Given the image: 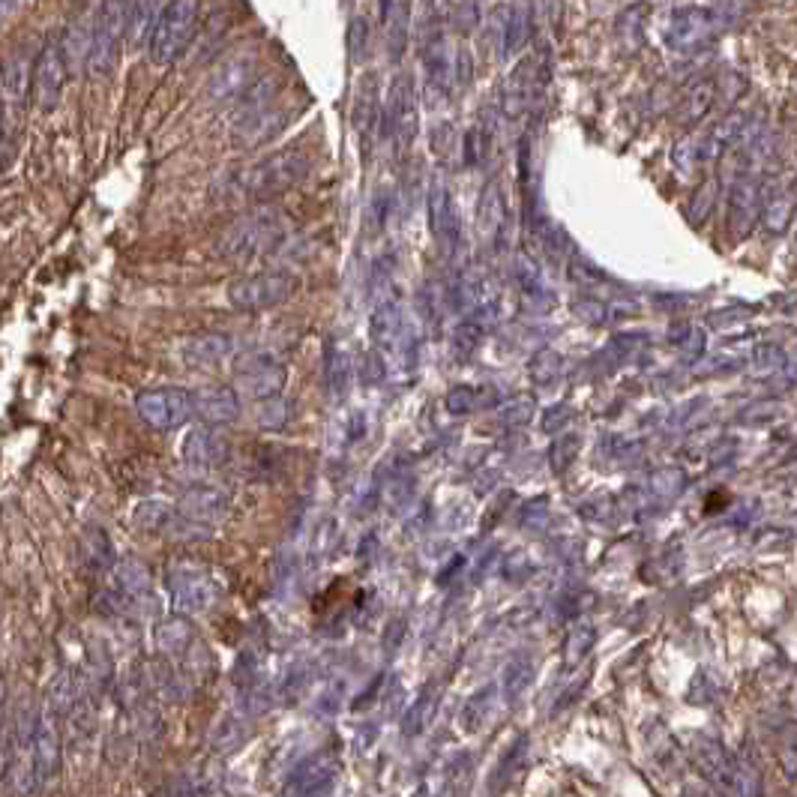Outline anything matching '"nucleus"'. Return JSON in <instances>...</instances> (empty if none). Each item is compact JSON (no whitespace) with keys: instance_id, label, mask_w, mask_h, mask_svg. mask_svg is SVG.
<instances>
[{"instance_id":"0eeeda50","label":"nucleus","mask_w":797,"mask_h":797,"mask_svg":"<svg viewBox=\"0 0 797 797\" xmlns=\"http://www.w3.org/2000/svg\"><path fill=\"white\" fill-rule=\"evenodd\" d=\"M138 417L156 429V432H171L180 429L192 414H195V393L180 390V387H159V390H144L135 399Z\"/></svg>"},{"instance_id":"aec40b11","label":"nucleus","mask_w":797,"mask_h":797,"mask_svg":"<svg viewBox=\"0 0 797 797\" xmlns=\"http://www.w3.org/2000/svg\"><path fill=\"white\" fill-rule=\"evenodd\" d=\"M234 342L222 333H204V336H192L183 345V360L192 366H216L219 360H225L231 354Z\"/></svg>"},{"instance_id":"6ab92c4d","label":"nucleus","mask_w":797,"mask_h":797,"mask_svg":"<svg viewBox=\"0 0 797 797\" xmlns=\"http://www.w3.org/2000/svg\"><path fill=\"white\" fill-rule=\"evenodd\" d=\"M378 78L372 72H366L360 81H357V93H354V108H351V120L354 126L363 132L366 144H369V135L375 132L378 126Z\"/></svg>"},{"instance_id":"4be33fe9","label":"nucleus","mask_w":797,"mask_h":797,"mask_svg":"<svg viewBox=\"0 0 797 797\" xmlns=\"http://www.w3.org/2000/svg\"><path fill=\"white\" fill-rule=\"evenodd\" d=\"M531 681H534V660L525 657V654L513 657V660L507 663L504 675H501V693H504V702H507L510 708H516V705L522 702V696L528 693Z\"/></svg>"},{"instance_id":"f03ea898","label":"nucleus","mask_w":797,"mask_h":797,"mask_svg":"<svg viewBox=\"0 0 797 797\" xmlns=\"http://www.w3.org/2000/svg\"><path fill=\"white\" fill-rule=\"evenodd\" d=\"M309 156L300 150H282L267 156L264 162L246 168L240 174V192L252 201H267L276 198L288 189H294L306 174H309Z\"/></svg>"},{"instance_id":"7ed1b4c3","label":"nucleus","mask_w":797,"mask_h":797,"mask_svg":"<svg viewBox=\"0 0 797 797\" xmlns=\"http://www.w3.org/2000/svg\"><path fill=\"white\" fill-rule=\"evenodd\" d=\"M285 219L276 210H258L243 216L240 222H234L219 243V255L222 258H255V255H267L273 246H279L285 240Z\"/></svg>"},{"instance_id":"f8f14e48","label":"nucleus","mask_w":797,"mask_h":797,"mask_svg":"<svg viewBox=\"0 0 797 797\" xmlns=\"http://www.w3.org/2000/svg\"><path fill=\"white\" fill-rule=\"evenodd\" d=\"M255 81H258V60L243 51V54H234L216 66L207 93H210V99L222 102L231 96H246L255 87Z\"/></svg>"},{"instance_id":"f3484780","label":"nucleus","mask_w":797,"mask_h":797,"mask_svg":"<svg viewBox=\"0 0 797 797\" xmlns=\"http://www.w3.org/2000/svg\"><path fill=\"white\" fill-rule=\"evenodd\" d=\"M99 12L102 6H87L69 27V36H66V60L69 66H87L90 60V51H93V42H96V27H99Z\"/></svg>"},{"instance_id":"ddd939ff","label":"nucleus","mask_w":797,"mask_h":797,"mask_svg":"<svg viewBox=\"0 0 797 797\" xmlns=\"http://www.w3.org/2000/svg\"><path fill=\"white\" fill-rule=\"evenodd\" d=\"M336 783V762L330 756H312L297 771H291L282 795L285 797H327Z\"/></svg>"},{"instance_id":"7c9ffc66","label":"nucleus","mask_w":797,"mask_h":797,"mask_svg":"<svg viewBox=\"0 0 797 797\" xmlns=\"http://www.w3.org/2000/svg\"><path fill=\"white\" fill-rule=\"evenodd\" d=\"M435 705H438L435 690H423V693L417 696V702L405 711L402 735H405V738H417V735L429 726V720H432V714H435Z\"/></svg>"},{"instance_id":"6e6552de","label":"nucleus","mask_w":797,"mask_h":797,"mask_svg":"<svg viewBox=\"0 0 797 797\" xmlns=\"http://www.w3.org/2000/svg\"><path fill=\"white\" fill-rule=\"evenodd\" d=\"M129 12L132 3H105L99 12V27H96V42L87 60V69L96 75H108L114 60H117V42L123 30L129 27Z\"/></svg>"},{"instance_id":"c9c22d12","label":"nucleus","mask_w":797,"mask_h":797,"mask_svg":"<svg viewBox=\"0 0 797 797\" xmlns=\"http://www.w3.org/2000/svg\"><path fill=\"white\" fill-rule=\"evenodd\" d=\"M780 765H783V774L789 783L797 786V738L789 735L786 741H780Z\"/></svg>"},{"instance_id":"e433bc0d","label":"nucleus","mask_w":797,"mask_h":797,"mask_svg":"<svg viewBox=\"0 0 797 797\" xmlns=\"http://www.w3.org/2000/svg\"><path fill=\"white\" fill-rule=\"evenodd\" d=\"M456 345H459V351L462 354H468V351H474L477 348V342H480V324L477 321H465L459 330H456Z\"/></svg>"},{"instance_id":"72a5a7b5","label":"nucleus","mask_w":797,"mask_h":797,"mask_svg":"<svg viewBox=\"0 0 797 797\" xmlns=\"http://www.w3.org/2000/svg\"><path fill=\"white\" fill-rule=\"evenodd\" d=\"M486 150H489V132H486L483 126L468 129V135H465V165H477V162H483Z\"/></svg>"},{"instance_id":"4c0bfd02","label":"nucleus","mask_w":797,"mask_h":797,"mask_svg":"<svg viewBox=\"0 0 797 797\" xmlns=\"http://www.w3.org/2000/svg\"><path fill=\"white\" fill-rule=\"evenodd\" d=\"M351 33H357V39H351V42H354V45H351V48H354V57H363V51H366V45H363V42H366V18L357 15V18L351 21Z\"/></svg>"},{"instance_id":"cd10ccee","label":"nucleus","mask_w":797,"mask_h":797,"mask_svg":"<svg viewBox=\"0 0 797 797\" xmlns=\"http://www.w3.org/2000/svg\"><path fill=\"white\" fill-rule=\"evenodd\" d=\"M324 381H327V390H330L333 399H342L348 393V387H351V357L339 345H330V351H327Z\"/></svg>"},{"instance_id":"393cba45","label":"nucleus","mask_w":797,"mask_h":797,"mask_svg":"<svg viewBox=\"0 0 797 797\" xmlns=\"http://www.w3.org/2000/svg\"><path fill=\"white\" fill-rule=\"evenodd\" d=\"M504 195L495 183L486 186V192L480 195V204H477V228L486 240L498 237L501 234V225H504Z\"/></svg>"},{"instance_id":"a211bd4d","label":"nucleus","mask_w":797,"mask_h":797,"mask_svg":"<svg viewBox=\"0 0 797 797\" xmlns=\"http://www.w3.org/2000/svg\"><path fill=\"white\" fill-rule=\"evenodd\" d=\"M528 753H531V738L528 735H519L510 747H507V753L498 759V765H495V771H492V777H489V795H501L522 771H525V765H528Z\"/></svg>"},{"instance_id":"bb28decb","label":"nucleus","mask_w":797,"mask_h":797,"mask_svg":"<svg viewBox=\"0 0 797 797\" xmlns=\"http://www.w3.org/2000/svg\"><path fill=\"white\" fill-rule=\"evenodd\" d=\"M30 87V63L24 57H12L3 69V102H6V117L15 105H24Z\"/></svg>"},{"instance_id":"2f4dec72","label":"nucleus","mask_w":797,"mask_h":797,"mask_svg":"<svg viewBox=\"0 0 797 797\" xmlns=\"http://www.w3.org/2000/svg\"><path fill=\"white\" fill-rule=\"evenodd\" d=\"M531 414H534V399L531 396H513L507 405H501L495 420L501 429H519L531 420Z\"/></svg>"},{"instance_id":"20e7f679","label":"nucleus","mask_w":797,"mask_h":797,"mask_svg":"<svg viewBox=\"0 0 797 797\" xmlns=\"http://www.w3.org/2000/svg\"><path fill=\"white\" fill-rule=\"evenodd\" d=\"M198 3L189 0H174L165 6V15L150 39V60L156 66H171L192 42L195 27H198Z\"/></svg>"},{"instance_id":"f257e3e1","label":"nucleus","mask_w":797,"mask_h":797,"mask_svg":"<svg viewBox=\"0 0 797 797\" xmlns=\"http://www.w3.org/2000/svg\"><path fill=\"white\" fill-rule=\"evenodd\" d=\"M690 759L699 774L723 797H765L762 795V771L753 753H732L723 741L696 735L690 741Z\"/></svg>"},{"instance_id":"c85d7f7f","label":"nucleus","mask_w":797,"mask_h":797,"mask_svg":"<svg viewBox=\"0 0 797 797\" xmlns=\"http://www.w3.org/2000/svg\"><path fill=\"white\" fill-rule=\"evenodd\" d=\"M117 585L120 591L129 597V600H147L150 597V576H147V567L126 558L117 564Z\"/></svg>"},{"instance_id":"58836bf2","label":"nucleus","mask_w":797,"mask_h":797,"mask_svg":"<svg viewBox=\"0 0 797 797\" xmlns=\"http://www.w3.org/2000/svg\"><path fill=\"white\" fill-rule=\"evenodd\" d=\"M678 797H708L702 789H693V786H687V789H681V795Z\"/></svg>"},{"instance_id":"1a4fd4ad","label":"nucleus","mask_w":797,"mask_h":797,"mask_svg":"<svg viewBox=\"0 0 797 797\" xmlns=\"http://www.w3.org/2000/svg\"><path fill=\"white\" fill-rule=\"evenodd\" d=\"M168 591L171 603L180 612H204L219 600V585L210 573L204 570H174L168 576Z\"/></svg>"},{"instance_id":"c756f323","label":"nucleus","mask_w":797,"mask_h":797,"mask_svg":"<svg viewBox=\"0 0 797 797\" xmlns=\"http://www.w3.org/2000/svg\"><path fill=\"white\" fill-rule=\"evenodd\" d=\"M495 705H498V687H495V684H489V687H483L480 693H474V696L468 699L465 711H462V723H465V729H468V732L483 729L486 720L492 717Z\"/></svg>"},{"instance_id":"412c9836","label":"nucleus","mask_w":797,"mask_h":797,"mask_svg":"<svg viewBox=\"0 0 797 797\" xmlns=\"http://www.w3.org/2000/svg\"><path fill=\"white\" fill-rule=\"evenodd\" d=\"M426 81L438 90V93H447L450 81H453V60H450V48H447V39L441 33H435L429 42H426Z\"/></svg>"},{"instance_id":"4468645a","label":"nucleus","mask_w":797,"mask_h":797,"mask_svg":"<svg viewBox=\"0 0 797 797\" xmlns=\"http://www.w3.org/2000/svg\"><path fill=\"white\" fill-rule=\"evenodd\" d=\"M429 231L444 249L456 246V237H459L456 201H453V195H450V189H447V183L441 177H435L432 189H429Z\"/></svg>"},{"instance_id":"f704fd0d","label":"nucleus","mask_w":797,"mask_h":797,"mask_svg":"<svg viewBox=\"0 0 797 797\" xmlns=\"http://www.w3.org/2000/svg\"><path fill=\"white\" fill-rule=\"evenodd\" d=\"M591 645H594V630L591 627H579L573 636H570V642H567V663H579L588 651H591Z\"/></svg>"},{"instance_id":"473e14b6","label":"nucleus","mask_w":797,"mask_h":797,"mask_svg":"<svg viewBox=\"0 0 797 797\" xmlns=\"http://www.w3.org/2000/svg\"><path fill=\"white\" fill-rule=\"evenodd\" d=\"M477 405H480V393H477L474 387H468V384H459V387H453V390L447 393V411L456 414V417L471 414Z\"/></svg>"},{"instance_id":"5701e85b","label":"nucleus","mask_w":797,"mask_h":797,"mask_svg":"<svg viewBox=\"0 0 797 797\" xmlns=\"http://www.w3.org/2000/svg\"><path fill=\"white\" fill-rule=\"evenodd\" d=\"M531 42V6L516 3L507 6V21H504V57H513L525 51Z\"/></svg>"},{"instance_id":"39448f33","label":"nucleus","mask_w":797,"mask_h":797,"mask_svg":"<svg viewBox=\"0 0 797 797\" xmlns=\"http://www.w3.org/2000/svg\"><path fill=\"white\" fill-rule=\"evenodd\" d=\"M294 291H297V279L285 270H273V273H255L240 282H231L228 300L231 306L243 312H261V309H273L285 303Z\"/></svg>"},{"instance_id":"2eb2a0df","label":"nucleus","mask_w":797,"mask_h":797,"mask_svg":"<svg viewBox=\"0 0 797 797\" xmlns=\"http://www.w3.org/2000/svg\"><path fill=\"white\" fill-rule=\"evenodd\" d=\"M195 414L210 426L231 423L240 414V399L231 387H222V384L204 387L195 393Z\"/></svg>"},{"instance_id":"423d86ee","label":"nucleus","mask_w":797,"mask_h":797,"mask_svg":"<svg viewBox=\"0 0 797 797\" xmlns=\"http://www.w3.org/2000/svg\"><path fill=\"white\" fill-rule=\"evenodd\" d=\"M381 135L396 147V156H402L411 147L417 135V96L411 75H399L393 81L387 108L381 114Z\"/></svg>"},{"instance_id":"b1692460","label":"nucleus","mask_w":797,"mask_h":797,"mask_svg":"<svg viewBox=\"0 0 797 797\" xmlns=\"http://www.w3.org/2000/svg\"><path fill=\"white\" fill-rule=\"evenodd\" d=\"M381 9H384V30H387L390 60H399L402 51H405V42H408V15H411V6L390 0Z\"/></svg>"},{"instance_id":"dca6fc26","label":"nucleus","mask_w":797,"mask_h":797,"mask_svg":"<svg viewBox=\"0 0 797 797\" xmlns=\"http://www.w3.org/2000/svg\"><path fill=\"white\" fill-rule=\"evenodd\" d=\"M183 459L198 468H219L228 459V441L216 429H195L183 441Z\"/></svg>"},{"instance_id":"9d476101","label":"nucleus","mask_w":797,"mask_h":797,"mask_svg":"<svg viewBox=\"0 0 797 797\" xmlns=\"http://www.w3.org/2000/svg\"><path fill=\"white\" fill-rule=\"evenodd\" d=\"M234 372L252 399H270L285 387V366L270 354H246L237 360Z\"/></svg>"},{"instance_id":"a878e982","label":"nucleus","mask_w":797,"mask_h":797,"mask_svg":"<svg viewBox=\"0 0 797 797\" xmlns=\"http://www.w3.org/2000/svg\"><path fill=\"white\" fill-rule=\"evenodd\" d=\"M165 6L168 3H132V12H129V27H126V39L132 45H141L147 36L153 39L162 15H165Z\"/></svg>"},{"instance_id":"9b49d317","label":"nucleus","mask_w":797,"mask_h":797,"mask_svg":"<svg viewBox=\"0 0 797 797\" xmlns=\"http://www.w3.org/2000/svg\"><path fill=\"white\" fill-rule=\"evenodd\" d=\"M66 72H69L66 48H60L57 42L45 45V51L39 54V60L33 66V90H36V102L42 111H51L60 102Z\"/></svg>"}]
</instances>
